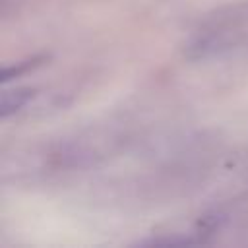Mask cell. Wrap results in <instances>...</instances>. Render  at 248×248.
<instances>
[{"label":"cell","instance_id":"6da1fadb","mask_svg":"<svg viewBox=\"0 0 248 248\" xmlns=\"http://www.w3.org/2000/svg\"><path fill=\"white\" fill-rule=\"evenodd\" d=\"M33 97V91L23 87V89H14V91H4L2 93V101H0V116L6 118L12 112L19 110L23 105H27V101Z\"/></svg>","mask_w":248,"mask_h":248}]
</instances>
